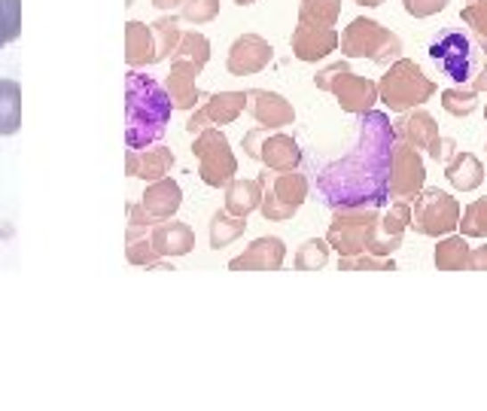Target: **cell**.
I'll return each mask as SVG.
<instances>
[{
	"label": "cell",
	"instance_id": "obj_9",
	"mask_svg": "<svg viewBox=\"0 0 487 411\" xmlns=\"http://www.w3.org/2000/svg\"><path fill=\"white\" fill-rule=\"evenodd\" d=\"M192 153L199 158V177L205 180L207 186H214V189H220V186L225 189V183L238 174V158L231 153L229 141H225L220 128L214 125L201 128V132L195 134Z\"/></svg>",
	"mask_w": 487,
	"mask_h": 411
},
{
	"label": "cell",
	"instance_id": "obj_36",
	"mask_svg": "<svg viewBox=\"0 0 487 411\" xmlns=\"http://www.w3.org/2000/svg\"><path fill=\"white\" fill-rule=\"evenodd\" d=\"M338 271H396V262L390 256H375V254H353V256H338Z\"/></svg>",
	"mask_w": 487,
	"mask_h": 411
},
{
	"label": "cell",
	"instance_id": "obj_5",
	"mask_svg": "<svg viewBox=\"0 0 487 411\" xmlns=\"http://www.w3.org/2000/svg\"><path fill=\"white\" fill-rule=\"evenodd\" d=\"M381 207L372 205H353V207H336L329 222L326 241L338 256L366 254L377 238V222H381Z\"/></svg>",
	"mask_w": 487,
	"mask_h": 411
},
{
	"label": "cell",
	"instance_id": "obj_28",
	"mask_svg": "<svg viewBox=\"0 0 487 411\" xmlns=\"http://www.w3.org/2000/svg\"><path fill=\"white\" fill-rule=\"evenodd\" d=\"M21 128V85L16 79H0V134H16Z\"/></svg>",
	"mask_w": 487,
	"mask_h": 411
},
{
	"label": "cell",
	"instance_id": "obj_8",
	"mask_svg": "<svg viewBox=\"0 0 487 411\" xmlns=\"http://www.w3.org/2000/svg\"><path fill=\"white\" fill-rule=\"evenodd\" d=\"M460 205L457 198H450L445 189L439 186H426L414 196V205H411V229L418 235H426V238H442V235H450L460 222Z\"/></svg>",
	"mask_w": 487,
	"mask_h": 411
},
{
	"label": "cell",
	"instance_id": "obj_25",
	"mask_svg": "<svg viewBox=\"0 0 487 411\" xmlns=\"http://www.w3.org/2000/svg\"><path fill=\"white\" fill-rule=\"evenodd\" d=\"M445 177L457 192H472L484 183V165L472 153H454L445 162Z\"/></svg>",
	"mask_w": 487,
	"mask_h": 411
},
{
	"label": "cell",
	"instance_id": "obj_13",
	"mask_svg": "<svg viewBox=\"0 0 487 411\" xmlns=\"http://www.w3.org/2000/svg\"><path fill=\"white\" fill-rule=\"evenodd\" d=\"M396 137L409 141L411 147L424 149L433 162H442V134H439V122L433 119L430 110L424 107H411V110L399 113V119L394 122Z\"/></svg>",
	"mask_w": 487,
	"mask_h": 411
},
{
	"label": "cell",
	"instance_id": "obj_1",
	"mask_svg": "<svg viewBox=\"0 0 487 411\" xmlns=\"http://www.w3.org/2000/svg\"><path fill=\"white\" fill-rule=\"evenodd\" d=\"M394 141V122L384 117L381 110L372 107V110L360 113L356 149L351 156L338 158V162H329L317 174V189L332 211L353 205H387V168Z\"/></svg>",
	"mask_w": 487,
	"mask_h": 411
},
{
	"label": "cell",
	"instance_id": "obj_16",
	"mask_svg": "<svg viewBox=\"0 0 487 411\" xmlns=\"http://www.w3.org/2000/svg\"><path fill=\"white\" fill-rule=\"evenodd\" d=\"M289 46H293V55L299 61H323L329 52L338 49V31L329 25H314V21H299L289 37Z\"/></svg>",
	"mask_w": 487,
	"mask_h": 411
},
{
	"label": "cell",
	"instance_id": "obj_46",
	"mask_svg": "<svg viewBox=\"0 0 487 411\" xmlns=\"http://www.w3.org/2000/svg\"><path fill=\"white\" fill-rule=\"evenodd\" d=\"M353 4H360V6H381L384 0H353Z\"/></svg>",
	"mask_w": 487,
	"mask_h": 411
},
{
	"label": "cell",
	"instance_id": "obj_42",
	"mask_svg": "<svg viewBox=\"0 0 487 411\" xmlns=\"http://www.w3.org/2000/svg\"><path fill=\"white\" fill-rule=\"evenodd\" d=\"M469 271H487V244L469 256Z\"/></svg>",
	"mask_w": 487,
	"mask_h": 411
},
{
	"label": "cell",
	"instance_id": "obj_43",
	"mask_svg": "<svg viewBox=\"0 0 487 411\" xmlns=\"http://www.w3.org/2000/svg\"><path fill=\"white\" fill-rule=\"evenodd\" d=\"M484 59H487V55H484ZM469 83H472V89H475V92H487V61H484V68L478 70V77H472Z\"/></svg>",
	"mask_w": 487,
	"mask_h": 411
},
{
	"label": "cell",
	"instance_id": "obj_6",
	"mask_svg": "<svg viewBox=\"0 0 487 411\" xmlns=\"http://www.w3.org/2000/svg\"><path fill=\"white\" fill-rule=\"evenodd\" d=\"M314 85L320 92L336 95L345 113H366L377 104V83L351 70L347 61H332L329 68L317 70Z\"/></svg>",
	"mask_w": 487,
	"mask_h": 411
},
{
	"label": "cell",
	"instance_id": "obj_39",
	"mask_svg": "<svg viewBox=\"0 0 487 411\" xmlns=\"http://www.w3.org/2000/svg\"><path fill=\"white\" fill-rule=\"evenodd\" d=\"M216 16H220V0H183L180 4V19L192 25H207Z\"/></svg>",
	"mask_w": 487,
	"mask_h": 411
},
{
	"label": "cell",
	"instance_id": "obj_18",
	"mask_svg": "<svg viewBox=\"0 0 487 411\" xmlns=\"http://www.w3.org/2000/svg\"><path fill=\"white\" fill-rule=\"evenodd\" d=\"M247 113L265 128H283L296 122L293 104L283 95H278V92H268V89L247 92Z\"/></svg>",
	"mask_w": 487,
	"mask_h": 411
},
{
	"label": "cell",
	"instance_id": "obj_29",
	"mask_svg": "<svg viewBox=\"0 0 487 411\" xmlns=\"http://www.w3.org/2000/svg\"><path fill=\"white\" fill-rule=\"evenodd\" d=\"M244 229H247V216H235L223 207V211L210 216V247L214 250L229 247L231 241H238V238L244 235Z\"/></svg>",
	"mask_w": 487,
	"mask_h": 411
},
{
	"label": "cell",
	"instance_id": "obj_31",
	"mask_svg": "<svg viewBox=\"0 0 487 411\" xmlns=\"http://www.w3.org/2000/svg\"><path fill=\"white\" fill-rule=\"evenodd\" d=\"M152 37H156V61H165L174 55L180 43V28H177V16H162L158 21H152Z\"/></svg>",
	"mask_w": 487,
	"mask_h": 411
},
{
	"label": "cell",
	"instance_id": "obj_27",
	"mask_svg": "<svg viewBox=\"0 0 487 411\" xmlns=\"http://www.w3.org/2000/svg\"><path fill=\"white\" fill-rule=\"evenodd\" d=\"M469 256L472 247L463 235H442V241L435 244V269L439 271H467Z\"/></svg>",
	"mask_w": 487,
	"mask_h": 411
},
{
	"label": "cell",
	"instance_id": "obj_14",
	"mask_svg": "<svg viewBox=\"0 0 487 411\" xmlns=\"http://www.w3.org/2000/svg\"><path fill=\"white\" fill-rule=\"evenodd\" d=\"M244 110H247V92H216V95L207 98L205 107H199L189 117L186 132L199 134L207 125H231Z\"/></svg>",
	"mask_w": 487,
	"mask_h": 411
},
{
	"label": "cell",
	"instance_id": "obj_38",
	"mask_svg": "<svg viewBox=\"0 0 487 411\" xmlns=\"http://www.w3.org/2000/svg\"><path fill=\"white\" fill-rule=\"evenodd\" d=\"M21 34V0H0V49L19 40Z\"/></svg>",
	"mask_w": 487,
	"mask_h": 411
},
{
	"label": "cell",
	"instance_id": "obj_24",
	"mask_svg": "<svg viewBox=\"0 0 487 411\" xmlns=\"http://www.w3.org/2000/svg\"><path fill=\"white\" fill-rule=\"evenodd\" d=\"M126 61L128 68L156 64V37H152V28L143 25V21H128L126 25Z\"/></svg>",
	"mask_w": 487,
	"mask_h": 411
},
{
	"label": "cell",
	"instance_id": "obj_44",
	"mask_svg": "<svg viewBox=\"0 0 487 411\" xmlns=\"http://www.w3.org/2000/svg\"><path fill=\"white\" fill-rule=\"evenodd\" d=\"M457 153V141L454 137H442V162H448L450 156Z\"/></svg>",
	"mask_w": 487,
	"mask_h": 411
},
{
	"label": "cell",
	"instance_id": "obj_22",
	"mask_svg": "<svg viewBox=\"0 0 487 411\" xmlns=\"http://www.w3.org/2000/svg\"><path fill=\"white\" fill-rule=\"evenodd\" d=\"M141 205L147 207L156 220H171V216L180 211V205H183V189H180L177 180L165 174V177L152 180V183L147 186Z\"/></svg>",
	"mask_w": 487,
	"mask_h": 411
},
{
	"label": "cell",
	"instance_id": "obj_20",
	"mask_svg": "<svg viewBox=\"0 0 487 411\" xmlns=\"http://www.w3.org/2000/svg\"><path fill=\"white\" fill-rule=\"evenodd\" d=\"M150 241L156 247V254L162 259H174V256H186L192 254L195 247V232L186 226V222L177 220H158L156 226L150 229Z\"/></svg>",
	"mask_w": 487,
	"mask_h": 411
},
{
	"label": "cell",
	"instance_id": "obj_19",
	"mask_svg": "<svg viewBox=\"0 0 487 411\" xmlns=\"http://www.w3.org/2000/svg\"><path fill=\"white\" fill-rule=\"evenodd\" d=\"M199 74H201V68L195 61L171 59V74L165 79V89H168V95L177 110H195V104H199V98H201L199 85H195Z\"/></svg>",
	"mask_w": 487,
	"mask_h": 411
},
{
	"label": "cell",
	"instance_id": "obj_30",
	"mask_svg": "<svg viewBox=\"0 0 487 411\" xmlns=\"http://www.w3.org/2000/svg\"><path fill=\"white\" fill-rule=\"evenodd\" d=\"M329 241L326 238H311V241H304L299 250H296V271H320L326 262H329Z\"/></svg>",
	"mask_w": 487,
	"mask_h": 411
},
{
	"label": "cell",
	"instance_id": "obj_32",
	"mask_svg": "<svg viewBox=\"0 0 487 411\" xmlns=\"http://www.w3.org/2000/svg\"><path fill=\"white\" fill-rule=\"evenodd\" d=\"M171 59H186V61H195L199 68H205L210 61V40L199 31H183Z\"/></svg>",
	"mask_w": 487,
	"mask_h": 411
},
{
	"label": "cell",
	"instance_id": "obj_41",
	"mask_svg": "<svg viewBox=\"0 0 487 411\" xmlns=\"http://www.w3.org/2000/svg\"><path fill=\"white\" fill-rule=\"evenodd\" d=\"M156 216H152L143 205H128V226H137V229H152L156 226Z\"/></svg>",
	"mask_w": 487,
	"mask_h": 411
},
{
	"label": "cell",
	"instance_id": "obj_4",
	"mask_svg": "<svg viewBox=\"0 0 487 411\" xmlns=\"http://www.w3.org/2000/svg\"><path fill=\"white\" fill-rule=\"evenodd\" d=\"M338 49L345 52V59H369L375 64H387L396 61L405 46L402 37L384 28L381 21L360 16L345 28V34L338 37Z\"/></svg>",
	"mask_w": 487,
	"mask_h": 411
},
{
	"label": "cell",
	"instance_id": "obj_35",
	"mask_svg": "<svg viewBox=\"0 0 487 411\" xmlns=\"http://www.w3.org/2000/svg\"><path fill=\"white\" fill-rule=\"evenodd\" d=\"M463 238H487V196L475 198L467 211L460 214V222H457Z\"/></svg>",
	"mask_w": 487,
	"mask_h": 411
},
{
	"label": "cell",
	"instance_id": "obj_11",
	"mask_svg": "<svg viewBox=\"0 0 487 411\" xmlns=\"http://www.w3.org/2000/svg\"><path fill=\"white\" fill-rule=\"evenodd\" d=\"M426 183V168H424V156L418 147H411L409 141L396 137L394 149H390V168H387V196L390 201L402 198L409 201L424 189Z\"/></svg>",
	"mask_w": 487,
	"mask_h": 411
},
{
	"label": "cell",
	"instance_id": "obj_23",
	"mask_svg": "<svg viewBox=\"0 0 487 411\" xmlns=\"http://www.w3.org/2000/svg\"><path fill=\"white\" fill-rule=\"evenodd\" d=\"M259 201H263V180H238L231 177L225 183V211L235 216H250L259 211Z\"/></svg>",
	"mask_w": 487,
	"mask_h": 411
},
{
	"label": "cell",
	"instance_id": "obj_15",
	"mask_svg": "<svg viewBox=\"0 0 487 411\" xmlns=\"http://www.w3.org/2000/svg\"><path fill=\"white\" fill-rule=\"evenodd\" d=\"M274 59L272 43L259 34H241L229 49V59H225V68H229L231 77H253L259 70H265Z\"/></svg>",
	"mask_w": 487,
	"mask_h": 411
},
{
	"label": "cell",
	"instance_id": "obj_12",
	"mask_svg": "<svg viewBox=\"0 0 487 411\" xmlns=\"http://www.w3.org/2000/svg\"><path fill=\"white\" fill-rule=\"evenodd\" d=\"M430 59L439 74L450 77L454 83H469L475 77V55L472 43L460 31H439L430 43Z\"/></svg>",
	"mask_w": 487,
	"mask_h": 411
},
{
	"label": "cell",
	"instance_id": "obj_3",
	"mask_svg": "<svg viewBox=\"0 0 487 411\" xmlns=\"http://www.w3.org/2000/svg\"><path fill=\"white\" fill-rule=\"evenodd\" d=\"M435 95V83L420 70L418 61L399 59L390 64L387 74L377 79V98L387 104V110L405 113L411 107H424Z\"/></svg>",
	"mask_w": 487,
	"mask_h": 411
},
{
	"label": "cell",
	"instance_id": "obj_49",
	"mask_svg": "<svg viewBox=\"0 0 487 411\" xmlns=\"http://www.w3.org/2000/svg\"><path fill=\"white\" fill-rule=\"evenodd\" d=\"M484 119H487V104H484Z\"/></svg>",
	"mask_w": 487,
	"mask_h": 411
},
{
	"label": "cell",
	"instance_id": "obj_37",
	"mask_svg": "<svg viewBox=\"0 0 487 411\" xmlns=\"http://www.w3.org/2000/svg\"><path fill=\"white\" fill-rule=\"evenodd\" d=\"M460 19L472 28L478 49H482V52L487 55V0H467Z\"/></svg>",
	"mask_w": 487,
	"mask_h": 411
},
{
	"label": "cell",
	"instance_id": "obj_48",
	"mask_svg": "<svg viewBox=\"0 0 487 411\" xmlns=\"http://www.w3.org/2000/svg\"><path fill=\"white\" fill-rule=\"evenodd\" d=\"M134 4V0H126V6H132Z\"/></svg>",
	"mask_w": 487,
	"mask_h": 411
},
{
	"label": "cell",
	"instance_id": "obj_26",
	"mask_svg": "<svg viewBox=\"0 0 487 411\" xmlns=\"http://www.w3.org/2000/svg\"><path fill=\"white\" fill-rule=\"evenodd\" d=\"M126 259L132 265H143V269H168L165 259L152 247L150 229H137V226L126 229Z\"/></svg>",
	"mask_w": 487,
	"mask_h": 411
},
{
	"label": "cell",
	"instance_id": "obj_21",
	"mask_svg": "<svg viewBox=\"0 0 487 411\" xmlns=\"http://www.w3.org/2000/svg\"><path fill=\"white\" fill-rule=\"evenodd\" d=\"M174 153L168 147H152V149H128L126 153V174L128 177H141L152 183V180L171 174L174 168Z\"/></svg>",
	"mask_w": 487,
	"mask_h": 411
},
{
	"label": "cell",
	"instance_id": "obj_34",
	"mask_svg": "<svg viewBox=\"0 0 487 411\" xmlns=\"http://www.w3.org/2000/svg\"><path fill=\"white\" fill-rule=\"evenodd\" d=\"M478 95L482 92H475L469 85V89H463V85H457V89H448V92H442V107H445V113H450V117H457V119H467L475 113V107H478Z\"/></svg>",
	"mask_w": 487,
	"mask_h": 411
},
{
	"label": "cell",
	"instance_id": "obj_2",
	"mask_svg": "<svg viewBox=\"0 0 487 411\" xmlns=\"http://www.w3.org/2000/svg\"><path fill=\"white\" fill-rule=\"evenodd\" d=\"M174 101L165 85L147 74L126 77V143L128 149H147L165 134L171 122Z\"/></svg>",
	"mask_w": 487,
	"mask_h": 411
},
{
	"label": "cell",
	"instance_id": "obj_10",
	"mask_svg": "<svg viewBox=\"0 0 487 411\" xmlns=\"http://www.w3.org/2000/svg\"><path fill=\"white\" fill-rule=\"evenodd\" d=\"M244 153L250 158H259L272 171H293L302 165V149L296 143V137L265 125L244 134Z\"/></svg>",
	"mask_w": 487,
	"mask_h": 411
},
{
	"label": "cell",
	"instance_id": "obj_17",
	"mask_svg": "<svg viewBox=\"0 0 487 411\" xmlns=\"http://www.w3.org/2000/svg\"><path fill=\"white\" fill-rule=\"evenodd\" d=\"M287 259V244L274 235L256 238L241 256L229 262V271H278Z\"/></svg>",
	"mask_w": 487,
	"mask_h": 411
},
{
	"label": "cell",
	"instance_id": "obj_45",
	"mask_svg": "<svg viewBox=\"0 0 487 411\" xmlns=\"http://www.w3.org/2000/svg\"><path fill=\"white\" fill-rule=\"evenodd\" d=\"M180 4L183 0H152V6H158V10H177Z\"/></svg>",
	"mask_w": 487,
	"mask_h": 411
},
{
	"label": "cell",
	"instance_id": "obj_33",
	"mask_svg": "<svg viewBox=\"0 0 487 411\" xmlns=\"http://www.w3.org/2000/svg\"><path fill=\"white\" fill-rule=\"evenodd\" d=\"M338 16H341V0H302L299 4V21L336 28Z\"/></svg>",
	"mask_w": 487,
	"mask_h": 411
},
{
	"label": "cell",
	"instance_id": "obj_7",
	"mask_svg": "<svg viewBox=\"0 0 487 411\" xmlns=\"http://www.w3.org/2000/svg\"><path fill=\"white\" fill-rule=\"evenodd\" d=\"M263 180V201H259V211L268 222H287L293 220L296 211L308 198V177L299 174V168L293 171H272L265 168Z\"/></svg>",
	"mask_w": 487,
	"mask_h": 411
},
{
	"label": "cell",
	"instance_id": "obj_47",
	"mask_svg": "<svg viewBox=\"0 0 487 411\" xmlns=\"http://www.w3.org/2000/svg\"><path fill=\"white\" fill-rule=\"evenodd\" d=\"M238 6H250V4H256V0H235Z\"/></svg>",
	"mask_w": 487,
	"mask_h": 411
},
{
	"label": "cell",
	"instance_id": "obj_40",
	"mask_svg": "<svg viewBox=\"0 0 487 411\" xmlns=\"http://www.w3.org/2000/svg\"><path fill=\"white\" fill-rule=\"evenodd\" d=\"M450 4V0H402L405 12L414 19H430V16H439L442 10Z\"/></svg>",
	"mask_w": 487,
	"mask_h": 411
}]
</instances>
